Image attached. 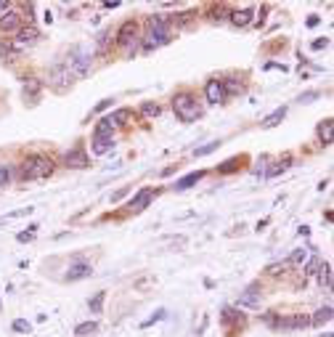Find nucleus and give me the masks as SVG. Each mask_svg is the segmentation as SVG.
<instances>
[{"label": "nucleus", "mask_w": 334, "mask_h": 337, "mask_svg": "<svg viewBox=\"0 0 334 337\" xmlns=\"http://www.w3.org/2000/svg\"><path fill=\"white\" fill-rule=\"evenodd\" d=\"M146 35H143V48L146 51H154L159 48V45L170 43V16H165V13H154V16H149V21H146Z\"/></svg>", "instance_id": "obj_1"}, {"label": "nucleus", "mask_w": 334, "mask_h": 337, "mask_svg": "<svg viewBox=\"0 0 334 337\" xmlns=\"http://www.w3.org/2000/svg\"><path fill=\"white\" fill-rule=\"evenodd\" d=\"M53 159L48 154H29L24 162H21V178L24 181H43L53 173Z\"/></svg>", "instance_id": "obj_2"}, {"label": "nucleus", "mask_w": 334, "mask_h": 337, "mask_svg": "<svg viewBox=\"0 0 334 337\" xmlns=\"http://www.w3.org/2000/svg\"><path fill=\"white\" fill-rule=\"evenodd\" d=\"M93 53L88 51V48H82V45H74V48H69V53H67V59H64V67H67V72L72 74V77H77V80H82L85 74L90 72V59Z\"/></svg>", "instance_id": "obj_3"}, {"label": "nucleus", "mask_w": 334, "mask_h": 337, "mask_svg": "<svg viewBox=\"0 0 334 337\" xmlns=\"http://www.w3.org/2000/svg\"><path fill=\"white\" fill-rule=\"evenodd\" d=\"M173 112L181 122H197V117L201 114L197 98H194L191 93H178L173 98Z\"/></svg>", "instance_id": "obj_4"}, {"label": "nucleus", "mask_w": 334, "mask_h": 337, "mask_svg": "<svg viewBox=\"0 0 334 337\" xmlns=\"http://www.w3.org/2000/svg\"><path fill=\"white\" fill-rule=\"evenodd\" d=\"M114 37H117V43L122 45V48H135V43L141 40V27H138V21L128 19L125 24L114 32Z\"/></svg>", "instance_id": "obj_5"}, {"label": "nucleus", "mask_w": 334, "mask_h": 337, "mask_svg": "<svg viewBox=\"0 0 334 337\" xmlns=\"http://www.w3.org/2000/svg\"><path fill=\"white\" fill-rule=\"evenodd\" d=\"M21 27H24V13L16 8H11L8 13L0 16V35H16Z\"/></svg>", "instance_id": "obj_6"}, {"label": "nucleus", "mask_w": 334, "mask_h": 337, "mask_svg": "<svg viewBox=\"0 0 334 337\" xmlns=\"http://www.w3.org/2000/svg\"><path fill=\"white\" fill-rule=\"evenodd\" d=\"M40 40V29H37L35 24H27V27H21L19 32H16V40H13V48H16L19 53L21 51H27V48H32V45Z\"/></svg>", "instance_id": "obj_7"}, {"label": "nucleus", "mask_w": 334, "mask_h": 337, "mask_svg": "<svg viewBox=\"0 0 334 337\" xmlns=\"http://www.w3.org/2000/svg\"><path fill=\"white\" fill-rule=\"evenodd\" d=\"M48 82L56 90H64L69 82H72V74L67 72V67H64V61H59V64H53L51 67V72H48Z\"/></svg>", "instance_id": "obj_8"}, {"label": "nucleus", "mask_w": 334, "mask_h": 337, "mask_svg": "<svg viewBox=\"0 0 334 337\" xmlns=\"http://www.w3.org/2000/svg\"><path fill=\"white\" fill-rule=\"evenodd\" d=\"M157 194H159L157 189L146 186V189H141V191H138V194H135L133 199H130V202H128V207L133 210V212H141V210H146V207H149V202H151V199L157 197Z\"/></svg>", "instance_id": "obj_9"}, {"label": "nucleus", "mask_w": 334, "mask_h": 337, "mask_svg": "<svg viewBox=\"0 0 334 337\" xmlns=\"http://www.w3.org/2000/svg\"><path fill=\"white\" fill-rule=\"evenodd\" d=\"M239 308H260V284H250L236 300Z\"/></svg>", "instance_id": "obj_10"}, {"label": "nucleus", "mask_w": 334, "mask_h": 337, "mask_svg": "<svg viewBox=\"0 0 334 337\" xmlns=\"http://www.w3.org/2000/svg\"><path fill=\"white\" fill-rule=\"evenodd\" d=\"M310 324V316L305 313H292V316L276 319V329H305Z\"/></svg>", "instance_id": "obj_11"}, {"label": "nucleus", "mask_w": 334, "mask_h": 337, "mask_svg": "<svg viewBox=\"0 0 334 337\" xmlns=\"http://www.w3.org/2000/svg\"><path fill=\"white\" fill-rule=\"evenodd\" d=\"M93 276V266L90 263H82V260H77V263H72L67 268V281H80V279H88Z\"/></svg>", "instance_id": "obj_12"}, {"label": "nucleus", "mask_w": 334, "mask_h": 337, "mask_svg": "<svg viewBox=\"0 0 334 337\" xmlns=\"http://www.w3.org/2000/svg\"><path fill=\"white\" fill-rule=\"evenodd\" d=\"M204 96H207V101H209V104H223V101H226V93H223L220 80H217V77L207 80V85H204Z\"/></svg>", "instance_id": "obj_13"}, {"label": "nucleus", "mask_w": 334, "mask_h": 337, "mask_svg": "<svg viewBox=\"0 0 334 337\" xmlns=\"http://www.w3.org/2000/svg\"><path fill=\"white\" fill-rule=\"evenodd\" d=\"M228 19H231V24H234V27H250L255 21V8H252V5H247V8H242V11H231Z\"/></svg>", "instance_id": "obj_14"}, {"label": "nucleus", "mask_w": 334, "mask_h": 337, "mask_svg": "<svg viewBox=\"0 0 334 337\" xmlns=\"http://www.w3.org/2000/svg\"><path fill=\"white\" fill-rule=\"evenodd\" d=\"M64 165L74 167V170H82V167H88V154L77 146V149H72V151H67V154H64Z\"/></svg>", "instance_id": "obj_15"}, {"label": "nucleus", "mask_w": 334, "mask_h": 337, "mask_svg": "<svg viewBox=\"0 0 334 337\" xmlns=\"http://www.w3.org/2000/svg\"><path fill=\"white\" fill-rule=\"evenodd\" d=\"M204 178V170H197V173H189V175H183L181 181H175V191H186V189H191V186H197V183Z\"/></svg>", "instance_id": "obj_16"}, {"label": "nucleus", "mask_w": 334, "mask_h": 337, "mask_svg": "<svg viewBox=\"0 0 334 337\" xmlns=\"http://www.w3.org/2000/svg\"><path fill=\"white\" fill-rule=\"evenodd\" d=\"M284 117H286V106H278V109L270 112L268 117L260 122V125L266 128V130H268V128H276V125H281V120H284Z\"/></svg>", "instance_id": "obj_17"}, {"label": "nucleus", "mask_w": 334, "mask_h": 337, "mask_svg": "<svg viewBox=\"0 0 334 337\" xmlns=\"http://www.w3.org/2000/svg\"><path fill=\"white\" fill-rule=\"evenodd\" d=\"M93 138H114V125L109 122V117H104L93 130Z\"/></svg>", "instance_id": "obj_18"}, {"label": "nucleus", "mask_w": 334, "mask_h": 337, "mask_svg": "<svg viewBox=\"0 0 334 337\" xmlns=\"http://www.w3.org/2000/svg\"><path fill=\"white\" fill-rule=\"evenodd\" d=\"M332 321V305H324V308H318L313 316H310V324L313 327H324Z\"/></svg>", "instance_id": "obj_19"}, {"label": "nucleus", "mask_w": 334, "mask_h": 337, "mask_svg": "<svg viewBox=\"0 0 334 337\" xmlns=\"http://www.w3.org/2000/svg\"><path fill=\"white\" fill-rule=\"evenodd\" d=\"M316 276H318V284H321L324 289H332V263H321V266H318Z\"/></svg>", "instance_id": "obj_20"}, {"label": "nucleus", "mask_w": 334, "mask_h": 337, "mask_svg": "<svg viewBox=\"0 0 334 337\" xmlns=\"http://www.w3.org/2000/svg\"><path fill=\"white\" fill-rule=\"evenodd\" d=\"M220 85H223V93L226 96H236V93H242L244 85H242V80L239 77H226V80H220Z\"/></svg>", "instance_id": "obj_21"}, {"label": "nucleus", "mask_w": 334, "mask_h": 337, "mask_svg": "<svg viewBox=\"0 0 334 337\" xmlns=\"http://www.w3.org/2000/svg\"><path fill=\"white\" fill-rule=\"evenodd\" d=\"M318 138H321V143L326 146V143H332V117H326V120H321L318 122Z\"/></svg>", "instance_id": "obj_22"}, {"label": "nucleus", "mask_w": 334, "mask_h": 337, "mask_svg": "<svg viewBox=\"0 0 334 337\" xmlns=\"http://www.w3.org/2000/svg\"><path fill=\"white\" fill-rule=\"evenodd\" d=\"M40 82L37 80H29V82H24V98L27 101H37V98H40Z\"/></svg>", "instance_id": "obj_23"}, {"label": "nucleus", "mask_w": 334, "mask_h": 337, "mask_svg": "<svg viewBox=\"0 0 334 337\" xmlns=\"http://www.w3.org/2000/svg\"><path fill=\"white\" fill-rule=\"evenodd\" d=\"M114 146V138H93V154H106V151H112Z\"/></svg>", "instance_id": "obj_24"}, {"label": "nucleus", "mask_w": 334, "mask_h": 337, "mask_svg": "<svg viewBox=\"0 0 334 337\" xmlns=\"http://www.w3.org/2000/svg\"><path fill=\"white\" fill-rule=\"evenodd\" d=\"M289 162H292V157H289V154H284V157L278 159V162H276L273 167H270V170H266V175H268V178H276L278 173H284L286 167H289Z\"/></svg>", "instance_id": "obj_25"}, {"label": "nucleus", "mask_w": 334, "mask_h": 337, "mask_svg": "<svg viewBox=\"0 0 334 337\" xmlns=\"http://www.w3.org/2000/svg\"><path fill=\"white\" fill-rule=\"evenodd\" d=\"M159 104H154V101H143L141 104V117H146V120H154V117H159Z\"/></svg>", "instance_id": "obj_26"}, {"label": "nucleus", "mask_w": 334, "mask_h": 337, "mask_svg": "<svg viewBox=\"0 0 334 337\" xmlns=\"http://www.w3.org/2000/svg\"><path fill=\"white\" fill-rule=\"evenodd\" d=\"M130 117H133V112H130V109H117L112 117H109V122H112V125H128Z\"/></svg>", "instance_id": "obj_27"}, {"label": "nucleus", "mask_w": 334, "mask_h": 337, "mask_svg": "<svg viewBox=\"0 0 334 337\" xmlns=\"http://www.w3.org/2000/svg\"><path fill=\"white\" fill-rule=\"evenodd\" d=\"M96 329H98L96 321H82V324H77V327H74V335H77V337H88V335L96 332Z\"/></svg>", "instance_id": "obj_28"}, {"label": "nucleus", "mask_w": 334, "mask_h": 337, "mask_svg": "<svg viewBox=\"0 0 334 337\" xmlns=\"http://www.w3.org/2000/svg\"><path fill=\"white\" fill-rule=\"evenodd\" d=\"M104 300H106V292H96L88 300V308H90V313H101V308H104Z\"/></svg>", "instance_id": "obj_29"}, {"label": "nucleus", "mask_w": 334, "mask_h": 337, "mask_svg": "<svg viewBox=\"0 0 334 337\" xmlns=\"http://www.w3.org/2000/svg\"><path fill=\"white\" fill-rule=\"evenodd\" d=\"M112 37H114V32L112 29H104V32H98V40H96V45H98V51L104 53L106 48H109V43H112Z\"/></svg>", "instance_id": "obj_30"}, {"label": "nucleus", "mask_w": 334, "mask_h": 337, "mask_svg": "<svg viewBox=\"0 0 334 337\" xmlns=\"http://www.w3.org/2000/svg\"><path fill=\"white\" fill-rule=\"evenodd\" d=\"M286 268H289V263H286V260H284V263H270V266L266 268V273H268V276H284Z\"/></svg>", "instance_id": "obj_31"}, {"label": "nucleus", "mask_w": 334, "mask_h": 337, "mask_svg": "<svg viewBox=\"0 0 334 337\" xmlns=\"http://www.w3.org/2000/svg\"><path fill=\"white\" fill-rule=\"evenodd\" d=\"M239 165H242V159H239V157H234V159H226V162H223L220 167H217V173H223V175H226V173H234V170H239Z\"/></svg>", "instance_id": "obj_32"}, {"label": "nucleus", "mask_w": 334, "mask_h": 337, "mask_svg": "<svg viewBox=\"0 0 334 337\" xmlns=\"http://www.w3.org/2000/svg\"><path fill=\"white\" fill-rule=\"evenodd\" d=\"M217 146H220V141H209V143H204V146L194 149V157H207V154H212Z\"/></svg>", "instance_id": "obj_33"}, {"label": "nucleus", "mask_w": 334, "mask_h": 337, "mask_svg": "<svg viewBox=\"0 0 334 337\" xmlns=\"http://www.w3.org/2000/svg\"><path fill=\"white\" fill-rule=\"evenodd\" d=\"M305 260H308V250H294L292 258L286 260V263H289V266H302Z\"/></svg>", "instance_id": "obj_34"}, {"label": "nucleus", "mask_w": 334, "mask_h": 337, "mask_svg": "<svg viewBox=\"0 0 334 337\" xmlns=\"http://www.w3.org/2000/svg\"><path fill=\"white\" fill-rule=\"evenodd\" d=\"M35 207H21V210H16V212H8V215H3L0 218V226L3 223H8V220H13V218H21V215H29V212H32Z\"/></svg>", "instance_id": "obj_35"}, {"label": "nucleus", "mask_w": 334, "mask_h": 337, "mask_svg": "<svg viewBox=\"0 0 334 337\" xmlns=\"http://www.w3.org/2000/svg\"><path fill=\"white\" fill-rule=\"evenodd\" d=\"M165 316H167V311H165V308H159V311H157V313H154V316H151V319H146V321H143V324H141V327H143V329H149L151 324H157V321H162V319H165Z\"/></svg>", "instance_id": "obj_36"}, {"label": "nucleus", "mask_w": 334, "mask_h": 337, "mask_svg": "<svg viewBox=\"0 0 334 337\" xmlns=\"http://www.w3.org/2000/svg\"><path fill=\"white\" fill-rule=\"evenodd\" d=\"M318 266H321V258H310L308 260V266H305V273H308V276H316V271H318Z\"/></svg>", "instance_id": "obj_37"}, {"label": "nucleus", "mask_w": 334, "mask_h": 337, "mask_svg": "<svg viewBox=\"0 0 334 337\" xmlns=\"http://www.w3.org/2000/svg\"><path fill=\"white\" fill-rule=\"evenodd\" d=\"M29 329H32V324H29V321H24V319H16V321H13V332H29Z\"/></svg>", "instance_id": "obj_38"}, {"label": "nucleus", "mask_w": 334, "mask_h": 337, "mask_svg": "<svg viewBox=\"0 0 334 337\" xmlns=\"http://www.w3.org/2000/svg\"><path fill=\"white\" fill-rule=\"evenodd\" d=\"M318 96H321L318 90H308V93H302V96L297 98V101H300V104H310V101H316Z\"/></svg>", "instance_id": "obj_39"}, {"label": "nucleus", "mask_w": 334, "mask_h": 337, "mask_svg": "<svg viewBox=\"0 0 334 337\" xmlns=\"http://www.w3.org/2000/svg\"><path fill=\"white\" fill-rule=\"evenodd\" d=\"M35 228H37V226H29V231H21L16 239H19V242H32V239H35Z\"/></svg>", "instance_id": "obj_40"}, {"label": "nucleus", "mask_w": 334, "mask_h": 337, "mask_svg": "<svg viewBox=\"0 0 334 337\" xmlns=\"http://www.w3.org/2000/svg\"><path fill=\"white\" fill-rule=\"evenodd\" d=\"M236 316H239V313H236L234 308H226V311H223V324H231Z\"/></svg>", "instance_id": "obj_41"}, {"label": "nucleus", "mask_w": 334, "mask_h": 337, "mask_svg": "<svg viewBox=\"0 0 334 337\" xmlns=\"http://www.w3.org/2000/svg\"><path fill=\"white\" fill-rule=\"evenodd\" d=\"M223 19H226V8H223V5L212 8V21H223Z\"/></svg>", "instance_id": "obj_42"}, {"label": "nucleus", "mask_w": 334, "mask_h": 337, "mask_svg": "<svg viewBox=\"0 0 334 337\" xmlns=\"http://www.w3.org/2000/svg\"><path fill=\"white\" fill-rule=\"evenodd\" d=\"M5 183H8V167H5V165H0V189H3Z\"/></svg>", "instance_id": "obj_43"}, {"label": "nucleus", "mask_w": 334, "mask_h": 337, "mask_svg": "<svg viewBox=\"0 0 334 337\" xmlns=\"http://www.w3.org/2000/svg\"><path fill=\"white\" fill-rule=\"evenodd\" d=\"M11 8H13V5L8 3V0H0V16H3V13H8Z\"/></svg>", "instance_id": "obj_44"}, {"label": "nucleus", "mask_w": 334, "mask_h": 337, "mask_svg": "<svg viewBox=\"0 0 334 337\" xmlns=\"http://www.w3.org/2000/svg\"><path fill=\"white\" fill-rule=\"evenodd\" d=\"M329 45V37H324V40H316L313 43V51H321V48H326Z\"/></svg>", "instance_id": "obj_45"}, {"label": "nucleus", "mask_w": 334, "mask_h": 337, "mask_svg": "<svg viewBox=\"0 0 334 337\" xmlns=\"http://www.w3.org/2000/svg\"><path fill=\"white\" fill-rule=\"evenodd\" d=\"M109 104H112V98H104V101H101V104L96 106V112H104V109H106Z\"/></svg>", "instance_id": "obj_46"}, {"label": "nucleus", "mask_w": 334, "mask_h": 337, "mask_svg": "<svg viewBox=\"0 0 334 337\" xmlns=\"http://www.w3.org/2000/svg\"><path fill=\"white\" fill-rule=\"evenodd\" d=\"M318 21H321V19H318V16H310V19H308V27H316Z\"/></svg>", "instance_id": "obj_47"}]
</instances>
